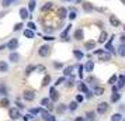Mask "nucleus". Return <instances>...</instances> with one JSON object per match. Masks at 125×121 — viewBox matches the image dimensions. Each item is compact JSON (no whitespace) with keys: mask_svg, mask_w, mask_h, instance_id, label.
Here are the masks:
<instances>
[{"mask_svg":"<svg viewBox=\"0 0 125 121\" xmlns=\"http://www.w3.org/2000/svg\"><path fill=\"white\" fill-rule=\"evenodd\" d=\"M49 82H51V76L46 75L45 77H44V80H42V86H46V85H48Z\"/></svg>","mask_w":125,"mask_h":121,"instance_id":"26","label":"nucleus"},{"mask_svg":"<svg viewBox=\"0 0 125 121\" xmlns=\"http://www.w3.org/2000/svg\"><path fill=\"white\" fill-rule=\"evenodd\" d=\"M34 69H35V66H28V68H27V73H31Z\"/></svg>","mask_w":125,"mask_h":121,"instance_id":"45","label":"nucleus"},{"mask_svg":"<svg viewBox=\"0 0 125 121\" xmlns=\"http://www.w3.org/2000/svg\"><path fill=\"white\" fill-rule=\"evenodd\" d=\"M121 120H122L121 114H114L113 117H111V121H121Z\"/></svg>","mask_w":125,"mask_h":121,"instance_id":"31","label":"nucleus"},{"mask_svg":"<svg viewBox=\"0 0 125 121\" xmlns=\"http://www.w3.org/2000/svg\"><path fill=\"white\" fill-rule=\"evenodd\" d=\"M110 54H100V61H103V62H104V61H108V59H110Z\"/></svg>","mask_w":125,"mask_h":121,"instance_id":"22","label":"nucleus"},{"mask_svg":"<svg viewBox=\"0 0 125 121\" xmlns=\"http://www.w3.org/2000/svg\"><path fill=\"white\" fill-rule=\"evenodd\" d=\"M49 94H51V100L52 101H58V100H59V93L56 92L55 87H51V89H49Z\"/></svg>","mask_w":125,"mask_h":121,"instance_id":"2","label":"nucleus"},{"mask_svg":"<svg viewBox=\"0 0 125 121\" xmlns=\"http://www.w3.org/2000/svg\"><path fill=\"white\" fill-rule=\"evenodd\" d=\"M44 40H46V41H53L55 38H53V37H48V35H46V37H44Z\"/></svg>","mask_w":125,"mask_h":121,"instance_id":"49","label":"nucleus"},{"mask_svg":"<svg viewBox=\"0 0 125 121\" xmlns=\"http://www.w3.org/2000/svg\"><path fill=\"white\" fill-rule=\"evenodd\" d=\"M83 69H84L83 66H79V76L80 77H83Z\"/></svg>","mask_w":125,"mask_h":121,"instance_id":"44","label":"nucleus"},{"mask_svg":"<svg viewBox=\"0 0 125 121\" xmlns=\"http://www.w3.org/2000/svg\"><path fill=\"white\" fill-rule=\"evenodd\" d=\"M49 52H51V48L48 45H42L40 48V51H38V54H40L41 56H48L49 55Z\"/></svg>","mask_w":125,"mask_h":121,"instance_id":"1","label":"nucleus"},{"mask_svg":"<svg viewBox=\"0 0 125 121\" xmlns=\"http://www.w3.org/2000/svg\"><path fill=\"white\" fill-rule=\"evenodd\" d=\"M77 87H79V90H80V92H86V93L89 92V90H87V87H86V85H84V83H79V86H77Z\"/></svg>","mask_w":125,"mask_h":121,"instance_id":"28","label":"nucleus"},{"mask_svg":"<svg viewBox=\"0 0 125 121\" xmlns=\"http://www.w3.org/2000/svg\"><path fill=\"white\" fill-rule=\"evenodd\" d=\"M55 68H62V64H58L56 62V64H55Z\"/></svg>","mask_w":125,"mask_h":121,"instance_id":"54","label":"nucleus"},{"mask_svg":"<svg viewBox=\"0 0 125 121\" xmlns=\"http://www.w3.org/2000/svg\"><path fill=\"white\" fill-rule=\"evenodd\" d=\"M9 66H7L6 62H0V72H7Z\"/></svg>","mask_w":125,"mask_h":121,"instance_id":"21","label":"nucleus"},{"mask_svg":"<svg viewBox=\"0 0 125 121\" xmlns=\"http://www.w3.org/2000/svg\"><path fill=\"white\" fill-rule=\"evenodd\" d=\"M13 1H16V0H1V4L4 7H7V6H10V3H13Z\"/></svg>","mask_w":125,"mask_h":121,"instance_id":"33","label":"nucleus"},{"mask_svg":"<svg viewBox=\"0 0 125 121\" xmlns=\"http://www.w3.org/2000/svg\"><path fill=\"white\" fill-rule=\"evenodd\" d=\"M17 46H18V41L16 40V38H13V40L7 44V48H9V49H16Z\"/></svg>","mask_w":125,"mask_h":121,"instance_id":"6","label":"nucleus"},{"mask_svg":"<svg viewBox=\"0 0 125 121\" xmlns=\"http://www.w3.org/2000/svg\"><path fill=\"white\" fill-rule=\"evenodd\" d=\"M118 54L121 55V56H125V45H121L118 48Z\"/></svg>","mask_w":125,"mask_h":121,"instance_id":"30","label":"nucleus"},{"mask_svg":"<svg viewBox=\"0 0 125 121\" xmlns=\"http://www.w3.org/2000/svg\"><path fill=\"white\" fill-rule=\"evenodd\" d=\"M9 115H10V118H13V120H17L18 117H21V115H20V111H18L17 109H10Z\"/></svg>","mask_w":125,"mask_h":121,"instance_id":"3","label":"nucleus"},{"mask_svg":"<svg viewBox=\"0 0 125 121\" xmlns=\"http://www.w3.org/2000/svg\"><path fill=\"white\" fill-rule=\"evenodd\" d=\"M103 93H104V89H103V87H96V89H94V94H96V96H101Z\"/></svg>","mask_w":125,"mask_h":121,"instance_id":"23","label":"nucleus"},{"mask_svg":"<svg viewBox=\"0 0 125 121\" xmlns=\"http://www.w3.org/2000/svg\"><path fill=\"white\" fill-rule=\"evenodd\" d=\"M107 110H108V104L107 103H100L98 104V107H97V111H98L100 114H104Z\"/></svg>","mask_w":125,"mask_h":121,"instance_id":"4","label":"nucleus"},{"mask_svg":"<svg viewBox=\"0 0 125 121\" xmlns=\"http://www.w3.org/2000/svg\"><path fill=\"white\" fill-rule=\"evenodd\" d=\"M73 55L76 56V59H79V61H80L83 56H84V55H83V52L79 51V49H74V51H73Z\"/></svg>","mask_w":125,"mask_h":121,"instance_id":"15","label":"nucleus"},{"mask_svg":"<svg viewBox=\"0 0 125 121\" xmlns=\"http://www.w3.org/2000/svg\"><path fill=\"white\" fill-rule=\"evenodd\" d=\"M23 96H24V99H25V100H28V101H32V100L35 99L34 93H32V92H30V90H25Z\"/></svg>","mask_w":125,"mask_h":121,"instance_id":"5","label":"nucleus"},{"mask_svg":"<svg viewBox=\"0 0 125 121\" xmlns=\"http://www.w3.org/2000/svg\"><path fill=\"white\" fill-rule=\"evenodd\" d=\"M69 109L70 110H76L77 109V103H76V101H72V103L69 104Z\"/></svg>","mask_w":125,"mask_h":121,"instance_id":"37","label":"nucleus"},{"mask_svg":"<svg viewBox=\"0 0 125 121\" xmlns=\"http://www.w3.org/2000/svg\"><path fill=\"white\" fill-rule=\"evenodd\" d=\"M41 104H42L44 107H46L48 110H52V109H53V107H52V104H51V100H49V99H42Z\"/></svg>","mask_w":125,"mask_h":121,"instance_id":"8","label":"nucleus"},{"mask_svg":"<svg viewBox=\"0 0 125 121\" xmlns=\"http://www.w3.org/2000/svg\"><path fill=\"white\" fill-rule=\"evenodd\" d=\"M69 17H70V20H74V18H76V11H74V10H72V11H70V14H69Z\"/></svg>","mask_w":125,"mask_h":121,"instance_id":"40","label":"nucleus"},{"mask_svg":"<svg viewBox=\"0 0 125 121\" xmlns=\"http://www.w3.org/2000/svg\"><path fill=\"white\" fill-rule=\"evenodd\" d=\"M72 70H73V68L70 66V68H66V69H65V72H63V73H65V75H66V76H69V75H72Z\"/></svg>","mask_w":125,"mask_h":121,"instance_id":"35","label":"nucleus"},{"mask_svg":"<svg viewBox=\"0 0 125 121\" xmlns=\"http://www.w3.org/2000/svg\"><path fill=\"white\" fill-rule=\"evenodd\" d=\"M84 46H86V49H90L91 51V49L96 46V42H94V41H87V42L84 44Z\"/></svg>","mask_w":125,"mask_h":121,"instance_id":"13","label":"nucleus"},{"mask_svg":"<svg viewBox=\"0 0 125 121\" xmlns=\"http://www.w3.org/2000/svg\"><path fill=\"white\" fill-rule=\"evenodd\" d=\"M24 35H25L27 38H34V33H32L31 30H25V31H24Z\"/></svg>","mask_w":125,"mask_h":121,"instance_id":"25","label":"nucleus"},{"mask_svg":"<svg viewBox=\"0 0 125 121\" xmlns=\"http://www.w3.org/2000/svg\"><path fill=\"white\" fill-rule=\"evenodd\" d=\"M52 7V3H45V6L42 7V11H46V10H49Z\"/></svg>","mask_w":125,"mask_h":121,"instance_id":"36","label":"nucleus"},{"mask_svg":"<svg viewBox=\"0 0 125 121\" xmlns=\"http://www.w3.org/2000/svg\"><path fill=\"white\" fill-rule=\"evenodd\" d=\"M124 28H125V27H124Z\"/></svg>","mask_w":125,"mask_h":121,"instance_id":"59","label":"nucleus"},{"mask_svg":"<svg viewBox=\"0 0 125 121\" xmlns=\"http://www.w3.org/2000/svg\"><path fill=\"white\" fill-rule=\"evenodd\" d=\"M121 40H122V41H125V35H122V37H121Z\"/></svg>","mask_w":125,"mask_h":121,"instance_id":"56","label":"nucleus"},{"mask_svg":"<svg viewBox=\"0 0 125 121\" xmlns=\"http://www.w3.org/2000/svg\"><path fill=\"white\" fill-rule=\"evenodd\" d=\"M35 69H37V70H41V72H44V70H45V68H44V66H37Z\"/></svg>","mask_w":125,"mask_h":121,"instance_id":"50","label":"nucleus"},{"mask_svg":"<svg viewBox=\"0 0 125 121\" xmlns=\"http://www.w3.org/2000/svg\"><path fill=\"white\" fill-rule=\"evenodd\" d=\"M35 4H37L35 0H30V3H28V10L30 11H34L35 10Z\"/></svg>","mask_w":125,"mask_h":121,"instance_id":"16","label":"nucleus"},{"mask_svg":"<svg viewBox=\"0 0 125 121\" xmlns=\"http://www.w3.org/2000/svg\"><path fill=\"white\" fill-rule=\"evenodd\" d=\"M105 49H108V51L111 52V54H115V49H114L113 44H110V42H108L107 45H105Z\"/></svg>","mask_w":125,"mask_h":121,"instance_id":"29","label":"nucleus"},{"mask_svg":"<svg viewBox=\"0 0 125 121\" xmlns=\"http://www.w3.org/2000/svg\"><path fill=\"white\" fill-rule=\"evenodd\" d=\"M70 27H72V24H69L68 27H66V30L62 33V35H61V37H62L63 40H68V34H69V31H70Z\"/></svg>","mask_w":125,"mask_h":121,"instance_id":"12","label":"nucleus"},{"mask_svg":"<svg viewBox=\"0 0 125 121\" xmlns=\"http://www.w3.org/2000/svg\"><path fill=\"white\" fill-rule=\"evenodd\" d=\"M74 38H76V40H82V38H83V31H82V30H76Z\"/></svg>","mask_w":125,"mask_h":121,"instance_id":"18","label":"nucleus"},{"mask_svg":"<svg viewBox=\"0 0 125 121\" xmlns=\"http://www.w3.org/2000/svg\"><path fill=\"white\" fill-rule=\"evenodd\" d=\"M20 17L23 18V20H25V18L30 17V13L28 10H25V9H20Z\"/></svg>","mask_w":125,"mask_h":121,"instance_id":"10","label":"nucleus"},{"mask_svg":"<svg viewBox=\"0 0 125 121\" xmlns=\"http://www.w3.org/2000/svg\"><path fill=\"white\" fill-rule=\"evenodd\" d=\"M41 110H42V109H32V110H31V113H32V114H40Z\"/></svg>","mask_w":125,"mask_h":121,"instance_id":"42","label":"nucleus"},{"mask_svg":"<svg viewBox=\"0 0 125 121\" xmlns=\"http://www.w3.org/2000/svg\"><path fill=\"white\" fill-rule=\"evenodd\" d=\"M117 80H118V87H124L125 86V75L119 76Z\"/></svg>","mask_w":125,"mask_h":121,"instance_id":"14","label":"nucleus"},{"mask_svg":"<svg viewBox=\"0 0 125 121\" xmlns=\"http://www.w3.org/2000/svg\"><path fill=\"white\" fill-rule=\"evenodd\" d=\"M76 101H83V96H82V94H79V96H77V97H76Z\"/></svg>","mask_w":125,"mask_h":121,"instance_id":"48","label":"nucleus"},{"mask_svg":"<svg viewBox=\"0 0 125 121\" xmlns=\"http://www.w3.org/2000/svg\"><path fill=\"white\" fill-rule=\"evenodd\" d=\"M0 106H1V107H9V100H7V99H3V100L0 101Z\"/></svg>","mask_w":125,"mask_h":121,"instance_id":"34","label":"nucleus"},{"mask_svg":"<svg viewBox=\"0 0 125 121\" xmlns=\"http://www.w3.org/2000/svg\"><path fill=\"white\" fill-rule=\"evenodd\" d=\"M21 27H23V24H21V23L16 24V25H14V31H18V30H21Z\"/></svg>","mask_w":125,"mask_h":121,"instance_id":"41","label":"nucleus"},{"mask_svg":"<svg viewBox=\"0 0 125 121\" xmlns=\"http://www.w3.org/2000/svg\"><path fill=\"white\" fill-rule=\"evenodd\" d=\"M121 1H122V3H124V4H125V0H121Z\"/></svg>","mask_w":125,"mask_h":121,"instance_id":"57","label":"nucleus"},{"mask_svg":"<svg viewBox=\"0 0 125 121\" xmlns=\"http://www.w3.org/2000/svg\"><path fill=\"white\" fill-rule=\"evenodd\" d=\"M110 23H111V25H113V27H119V20L117 17H115V16H110Z\"/></svg>","mask_w":125,"mask_h":121,"instance_id":"7","label":"nucleus"},{"mask_svg":"<svg viewBox=\"0 0 125 121\" xmlns=\"http://www.w3.org/2000/svg\"><path fill=\"white\" fill-rule=\"evenodd\" d=\"M107 37H108V34L104 31V33H101V35H100V38H98V42H104V41L107 40Z\"/></svg>","mask_w":125,"mask_h":121,"instance_id":"24","label":"nucleus"},{"mask_svg":"<svg viewBox=\"0 0 125 121\" xmlns=\"http://www.w3.org/2000/svg\"><path fill=\"white\" fill-rule=\"evenodd\" d=\"M84 69L87 70V72H93V69H94V64H93V61H89V62L86 64Z\"/></svg>","mask_w":125,"mask_h":121,"instance_id":"11","label":"nucleus"},{"mask_svg":"<svg viewBox=\"0 0 125 121\" xmlns=\"http://www.w3.org/2000/svg\"><path fill=\"white\" fill-rule=\"evenodd\" d=\"M65 1H70V0H65Z\"/></svg>","mask_w":125,"mask_h":121,"instance_id":"58","label":"nucleus"},{"mask_svg":"<svg viewBox=\"0 0 125 121\" xmlns=\"http://www.w3.org/2000/svg\"><path fill=\"white\" fill-rule=\"evenodd\" d=\"M63 82H65V77H59V79L56 80V85H61V83H63Z\"/></svg>","mask_w":125,"mask_h":121,"instance_id":"46","label":"nucleus"},{"mask_svg":"<svg viewBox=\"0 0 125 121\" xmlns=\"http://www.w3.org/2000/svg\"><path fill=\"white\" fill-rule=\"evenodd\" d=\"M74 121H86V120H84V118H82V117H77Z\"/></svg>","mask_w":125,"mask_h":121,"instance_id":"53","label":"nucleus"},{"mask_svg":"<svg viewBox=\"0 0 125 121\" xmlns=\"http://www.w3.org/2000/svg\"><path fill=\"white\" fill-rule=\"evenodd\" d=\"M83 9H84V11H91V10H93V4H91V3H84V4H83Z\"/></svg>","mask_w":125,"mask_h":121,"instance_id":"19","label":"nucleus"},{"mask_svg":"<svg viewBox=\"0 0 125 121\" xmlns=\"http://www.w3.org/2000/svg\"><path fill=\"white\" fill-rule=\"evenodd\" d=\"M87 118H89L90 121H93L94 118H96V114H94L93 111H87Z\"/></svg>","mask_w":125,"mask_h":121,"instance_id":"32","label":"nucleus"},{"mask_svg":"<svg viewBox=\"0 0 125 121\" xmlns=\"http://www.w3.org/2000/svg\"><path fill=\"white\" fill-rule=\"evenodd\" d=\"M119 99H121L119 93H118V92H114V94L111 96V101H114V103H115V101H118Z\"/></svg>","mask_w":125,"mask_h":121,"instance_id":"20","label":"nucleus"},{"mask_svg":"<svg viewBox=\"0 0 125 121\" xmlns=\"http://www.w3.org/2000/svg\"><path fill=\"white\" fill-rule=\"evenodd\" d=\"M23 118H24V121H30V118H31V115H24Z\"/></svg>","mask_w":125,"mask_h":121,"instance_id":"51","label":"nucleus"},{"mask_svg":"<svg viewBox=\"0 0 125 121\" xmlns=\"http://www.w3.org/2000/svg\"><path fill=\"white\" fill-rule=\"evenodd\" d=\"M56 110H58V113H63V111L66 110V107H65V104H61V106H59Z\"/></svg>","mask_w":125,"mask_h":121,"instance_id":"39","label":"nucleus"},{"mask_svg":"<svg viewBox=\"0 0 125 121\" xmlns=\"http://www.w3.org/2000/svg\"><path fill=\"white\" fill-rule=\"evenodd\" d=\"M117 79H118V76H117V75H113L110 79H108V83H110V85H114V83L117 82Z\"/></svg>","mask_w":125,"mask_h":121,"instance_id":"27","label":"nucleus"},{"mask_svg":"<svg viewBox=\"0 0 125 121\" xmlns=\"http://www.w3.org/2000/svg\"><path fill=\"white\" fill-rule=\"evenodd\" d=\"M94 54H97V55H100V54H103V49H97V51H94Z\"/></svg>","mask_w":125,"mask_h":121,"instance_id":"52","label":"nucleus"},{"mask_svg":"<svg viewBox=\"0 0 125 121\" xmlns=\"http://www.w3.org/2000/svg\"><path fill=\"white\" fill-rule=\"evenodd\" d=\"M18 59H20L18 54H10V61L11 62H18Z\"/></svg>","mask_w":125,"mask_h":121,"instance_id":"17","label":"nucleus"},{"mask_svg":"<svg viewBox=\"0 0 125 121\" xmlns=\"http://www.w3.org/2000/svg\"><path fill=\"white\" fill-rule=\"evenodd\" d=\"M58 16H59L61 20H63V18L66 17V9H65V7H59V10H58Z\"/></svg>","mask_w":125,"mask_h":121,"instance_id":"9","label":"nucleus"},{"mask_svg":"<svg viewBox=\"0 0 125 121\" xmlns=\"http://www.w3.org/2000/svg\"><path fill=\"white\" fill-rule=\"evenodd\" d=\"M73 83H74V79H73V77H70V79H69V82H68V86L72 87V86H73Z\"/></svg>","mask_w":125,"mask_h":121,"instance_id":"43","label":"nucleus"},{"mask_svg":"<svg viewBox=\"0 0 125 121\" xmlns=\"http://www.w3.org/2000/svg\"><path fill=\"white\" fill-rule=\"evenodd\" d=\"M4 48H6V45H1V46H0V51H3Z\"/></svg>","mask_w":125,"mask_h":121,"instance_id":"55","label":"nucleus"},{"mask_svg":"<svg viewBox=\"0 0 125 121\" xmlns=\"http://www.w3.org/2000/svg\"><path fill=\"white\" fill-rule=\"evenodd\" d=\"M27 27H28V28H30V30H31V31H34V30H35V28H37V27H35V24H34V23H32V21H30V23H28V24H27Z\"/></svg>","mask_w":125,"mask_h":121,"instance_id":"38","label":"nucleus"},{"mask_svg":"<svg viewBox=\"0 0 125 121\" xmlns=\"http://www.w3.org/2000/svg\"><path fill=\"white\" fill-rule=\"evenodd\" d=\"M45 121H55V118H53V117H52L51 114H49V115H48V117L45 118Z\"/></svg>","mask_w":125,"mask_h":121,"instance_id":"47","label":"nucleus"}]
</instances>
